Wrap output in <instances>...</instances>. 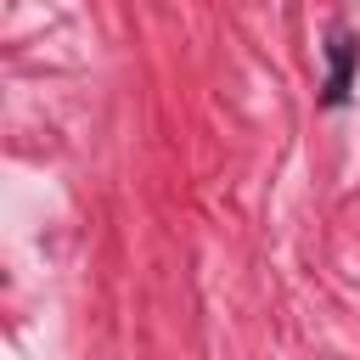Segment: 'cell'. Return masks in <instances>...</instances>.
<instances>
[{
	"label": "cell",
	"instance_id": "obj_1",
	"mask_svg": "<svg viewBox=\"0 0 360 360\" xmlns=\"http://www.w3.org/2000/svg\"><path fill=\"white\" fill-rule=\"evenodd\" d=\"M349 68H354V45H349V39H332V84H326L332 101H343V90H349Z\"/></svg>",
	"mask_w": 360,
	"mask_h": 360
}]
</instances>
